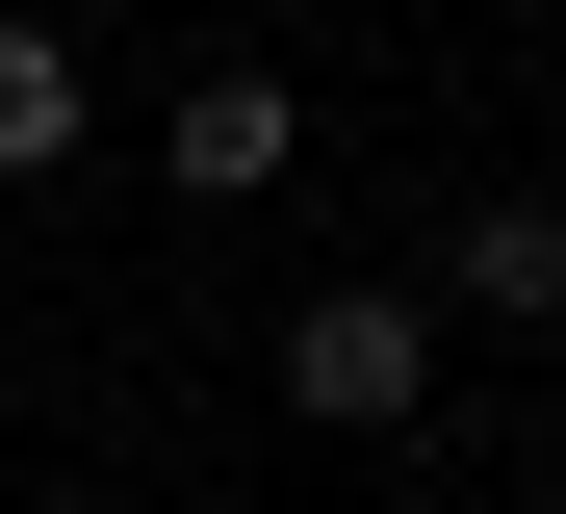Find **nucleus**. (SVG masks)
<instances>
[{
  "mask_svg": "<svg viewBox=\"0 0 566 514\" xmlns=\"http://www.w3.org/2000/svg\"><path fill=\"white\" fill-rule=\"evenodd\" d=\"M283 411H310V438H412V411H438V308H412V283L283 308Z\"/></svg>",
  "mask_w": 566,
  "mask_h": 514,
  "instance_id": "obj_1",
  "label": "nucleus"
},
{
  "mask_svg": "<svg viewBox=\"0 0 566 514\" xmlns=\"http://www.w3.org/2000/svg\"><path fill=\"white\" fill-rule=\"evenodd\" d=\"M463 308H490V335H541V308H566V206L541 180H490V206H463V258H438Z\"/></svg>",
  "mask_w": 566,
  "mask_h": 514,
  "instance_id": "obj_2",
  "label": "nucleus"
},
{
  "mask_svg": "<svg viewBox=\"0 0 566 514\" xmlns=\"http://www.w3.org/2000/svg\"><path fill=\"white\" fill-rule=\"evenodd\" d=\"M283 155H310V129H283V77H207V103H180V155H155V180H180V206H258Z\"/></svg>",
  "mask_w": 566,
  "mask_h": 514,
  "instance_id": "obj_3",
  "label": "nucleus"
},
{
  "mask_svg": "<svg viewBox=\"0 0 566 514\" xmlns=\"http://www.w3.org/2000/svg\"><path fill=\"white\" fill-rule=\"evenodd\" d=\"M52 155H77V52H52V27H0V180H52Z\"/></svg>",
  "mask_w": 566,
  "mask_h": 514,
  "instance_id": "obj_4",
  "label": "nucleus"
}]
</instances>
